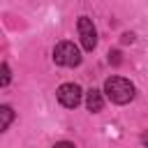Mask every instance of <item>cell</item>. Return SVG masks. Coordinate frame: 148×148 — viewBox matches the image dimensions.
I'll return each instance as SVG.
<instances>
[{"label":"cell","instance_id":"obj_1","mask_svg":"<svg viewBox=\"0 0 148 148\" xmlns=\"http://www.w3.org/2000/svg\"><path fill=\"white\" fill-rule=\"evenodd\" d=\"M104 92L113 104H127L134 97V86L123 76H109L104 81Z\"/></svg>","mask_w":148,"mask_h":148},{"label":"cell","instance_id":"obj_2","mask_svg":"<svg viewBox=\"0 0 148 148\" xmlns=\"http://www.w3.org/2000/svg\"><path fill=\"white\" fill-rule=\"evenodd\" d=\"M53 62L62 65V67H76L81 62V51L79 46H74L72 42H60L53 49Z\"/></svg>","mask_w":148,"mask_h":148},{"label":"cell","instance_id":"obj_3","mask_svg":"<svg viewBox=\"0 0 148 148\" xmlns=\"http://www.w3.org/2000/svg\"><path fill=\"white\" fill-rule=\"evenodd\" d=\"M76 28H79L81 46H83L86 51H92V49L97 46V30H95L92 21H90L88 16H81V18H79V23H76Z\"/></svg>","mask_w":148,"mask_h":148},{"label":"cell","instance_id":"obj_4","mask_svg":"<svg viewBox=\"0 0 148 148\" xmlns=\"http://www.w3.org/2000/svg\"><path fill=\"white\" fill-rule=\"evenodd\" d=\"M81 97H83V92H81V88L76 83H62L58 88V102L62 106H67V109L79 106L81 104Z\"/></svg>","mask_w":148,"mask_h":148},{"label":"cell","instance_id":"obj_5","mask_svg":"<svg viewBox=\"0 0 148 148\" xmlns=\"http://www.w3.org/2000/svg\"><path fill=\"white\" fill-rule=\"evenodd\" d=\"M86 106H88V111H92V113L102 111V106H104V97H102V92L95 90V88H90V90L86 92Z\"/></svg>","mask_w":148,"mask_h":148},{"label":"cell","instance_id":"obj_6","mask_svg":"<svg viewBox=\"0 0 148 148\" xmlns=\"http://www.w3.org/2000/svg\"><path fill=\"white\" fill-rule=\"evenodd\" d=\"M14 120V111H12V106H7V104H2L0 106V130L5 132L7 127H9V123Z\"/></svg>","mask_w":148,"mask_h":148},{"label":"cell","instance_id":"obj_7","mask_svg":"<svg viewBox=\"0 0 148 148\" xmlns=\"http://www.w3.org/2000/svg\"><path fill=\"white\" fill-rule=\"evenodd\" d=\"M0 74H2V76H0V86L5 88V86L12 81V72H9V65H7V62H2V65H0Z\"/></svg>","mask_w":148,"mask_h":148},{"label":"cell","instance_id":"obj_8","mask_svg":"<svg viewBox=\"0 0 148 148\" xmlns=\"http://www.w3.org/2000/svg\"><path fill=\"white\" fill-rule=\"evenodd\" d=\"M109 62H113V65H118V62H120V53H118V51H113V53H109Z\"/></svg>","mask_w":148,"mask_h":148},{"label":"cell","instance_id":"obj_9","mask_svg":"<svg viewBox=\"0 0 148 148\" xmlns=\"http://www.w3.org/2000/svg\"><path fill=\"white\" fill-rule=\"evenodd\" d=\"M53 148H74V143H69V141H60V143H56Z\"/></svg>","mask_w":148,"mask_h":148},{"label":"cell","instance_id":"obj_10","mask_svg":"<svg viewBox=\"0 0 148 148\" xmlns=\"http://www.w3.org/2000/svg\"><path fill=\"white\" fill-rule=\"evenodd\" d=\"M141 143L148 148V132H143V134H141Z\"/></svg>","mask_w":148,"mask_h":148}]
</instances>
